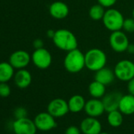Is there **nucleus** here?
I'll list each match as a JSON object with an SVG mask.
<instances>
[{"label": "nucleus", "instance_id": "1a4fd4ad", "mask_svg": "<svg viewBox=\"0 0 134 134\" xmlns=\"http://www.w3.org/2000/svg\"><path fill=\"white\" fill-rule=\"evenodd\" d=\"M14 69H25L32 62L29 53L24 50H18L14 51L9 57L8 61Z\"/></svg>", "mask_w": 134, "mask_h": 134}, {"label": "nucleus", "instance_id": "423d86ee", "mask_svg": "<svg viewBox=\"0 0 134 134\" xmlns=\"http://www.w3.org/2000/svg\"><path fill=\"white\" fill-rule=\"evenodd\" d=\"M109 43L111 49L116 53H123L127 51L129 45V37L123 30L112 32L109 37Z\"/></svg>", "mask_w": 134, "mask_h": 134}, {"label": "nucleus", "instance_id": "f03ea898", "mask_svg": "<svg viewBox=\"0 0 134 134\" xmlns=\"http://www.w3.org/2000/svg\"><path fill=\"white\" fill-rule=\"evenodd\" d=\"M64 68L70 74H78L85 68V54L78 48L66 52L63 59Z\"/></svg>", "mask_w": 134, "mask_h": 134}, {"label": "nucleus", "instance_id": "b1692460", "mask_svg": "<svg viewBox=\"0 0 134 134\" xmlns=\"http://www.w3.org/2000/svg\"><path fill=\"white\" fill-rule=\"evenodd\" d=\"M122 30L126 33H133L134 32V19L132 18H125Z\"/></svg>", "mask_w": 134, "mask_h": 134}, {"label": "nucleus", "instance_id": "39448f33", "mask_svg": "<svg viewBox=\"0 0 134 134\" xmlns=\"http://www.w3.org/2000/svg\"><path fill=\"white\" fill-rule=\"evenodd\" d=\"M114 72L117 79L128 82L134 77V62L129 59L120 60L114 65Z\"/></svg>", "mask_w": 134, "mask_h": 134}, {"label": "nucleus", "instance_id": "20e7f679", "mask_svg": "<svg viewBox=\"0 0 134 134\" xmlns=\"http://www.w3.org/2000/svg\"><path fill=\"white\" fill-rule=\"evenodd\" d=\"M125 18L121 12L113 7L106 10L103 18L102 19L104 27L112 32L122 30V25Z\"/></svg>", "mask_w": 134, "mask_h": 134}, {"label": "nucleus", "instance_id": "c756f323", "mask_svg": "<svg viewBox=\"0 0 134 134\" xmlns=\"http://www.w3.org/2000/svg\"><path fill=\"white\" fill-rule=\"evenodd\" d=\"M32 45H33V47H34L35 49L42 48V47H43V41L41 39H36L33 41Z\"/></svg>", "mask_w": 134, "mask_h": 134}, {"label": "nucleus", "instance_id": "2f4dec72", "mask_svg": "<svg viewBox=\"0 0 134 134\" xmlns=\"http://www.w3.org/2000/svg\"><path fill=\"white\" fill-rule=\"evenodd\" d=\"M54 33H55V31L53 30V29H49L47 31V36L50 39H53L54 36Z\"/></svg>", "mask_w": 134, "mask_h": 134}, {"label": "nucleus", "instance_id": "0eeeda50", "mask_svg": "<svg viewBox=\"0 0 134 134\" xmlns=\"http://www.w3.org/2000/svg\"><path fill=\"white\" fill-rule=\"evenodd\" d=\"M31 58L33 65L40 70L49 68L52 63V55L51 52L44 47L35 49Z\"/></svg>", "mask_w": 134, "mask_h": 134}, {"label": "nucleus", "instance_id": "72a5a7b5", "mask_svg": "<svg viewBox=\"0 0 134 134\" xmlns=\"http://www.w3.org/2000/svg\"><path fill=\"white\" fill-rule=\"evenodd\" d=\"M99 134H110V133H108V132H101Z\"/></svg>", "mask_w": 134, "mask_h": 134}, {"label": "nucleus", "instance_id": "f3484780", "mask_svg": "<svg viewBox=\"0 0 134 134\" xmlns=\"http://www.w3.org/2000/svg\"><path fill=\"white\" fill-rule=\"evenodd\" d=\"M115 75L114 70H111L108 67H103L99 70L95 72L94 80L102 83L104 85H109L112 84L115 79Z\"/></svg>", "mask_w": 134, "mask_h": 134}, {"label": "nucleus", "instance_id": "9d476101", "mask_svg": "<svg viewBox=\"0 0 134 134\" xmlns=\"http://www.w3.org/2000/svg\"><path fill=\"white\" fill-rule=\"evenodd\" d=\"M33 121L37 129L43 132H47L57 127L55 118L48 112H41L38 114Z\"/></svg>", "mask_w": 134, "mask_h": 134}, {"label": "nucleus", "instance_id": "bb28decb", "mask_svg": "<svg viewBox=\"0 0 134 134\" xmlns=\"http://www.w3.org/2000/svg\"><path fill=\"white\" fill-rule=\"evenodd\" d=\"M117 1L118 0H97L98 3H99L104 8H107V9L113 7L116 4Z\"/></svg>", "mask_w": 134, "mask_h": 134}, {"label": "nucleus", "instance_id": "2eb2a0df", "mask_svg": "<svg viewBox=\"0 0 134 134\" xmlns=\"http://www.w3.org/2000/svg\"><path fill=\"white\" fill-rule=\"evenodd\" d=\"M122 96L123 95L120 92H118V91L106 93L105 96L102 98L105 111L109 113L110 111L118 110L119 103Z\"/></svg>", "mask_w": 134, "mask_h": 134}, {"label": "nucleus", "instance_id": "dca6fc26", "mask_svg": "<svg viewBox=\"0 0 134 134\" xmlns=\"http://www.w3.org/2000/svg\"><path fill=\"white\" fill-rule=\"evenodd\" d=\"M13 79L15 85L18 88L25 89L31 85L32 81V76L31 73L26 69H21L17 70Z\"/></svg>", "mask_w": 134, "mask_h": 134}, {"label": "nucleus", "instance_id": "ddd939ff", "mask_svg": "<svg viewBox=\"0 0 134 134\" xmlns=\"http://www.w3.org/2000/svg\"><path fill=\"white\" fill-rule=\"evenodd\" d=\"M50 15L56 20H63L68 17L70 8L66 3L62 1H55L49 6Z\"/></svg>", "mask_w": 134, "mask_h": 134}, {"label": "nucleus", "instance_id": "4468645a", "mask_svg": "<svg viewBox=\"0 0 134 134\" xmlns=\"http://www.w3.org/2000/svg\"><path fill=\"white\" fill-rule=\"evenodd\" d=\"M84 110L88 116L93 118H98L106 112L102 99L96 98L86 101Z\"/></svg>", "mask_w": 134, "mask_h": 134}, {"label": "nucleus", "instance_id": "7c9ffc66", "mask_svg": "<svg viewBox=\"0 0 134 134\" xmlns=\"http://www.w3.org/2000/svg\"><path fill=\"white\" fill-rule=\"evenodd\" d=\"M126 51L130 54H134V43H129Z\"/></svg>", "mask_w": 134, "mask_h": 134}, {"label": "nucleus", "instance_id": "6e6552de", "mask_svg": "<svg viewBox=\"0 0 134 134\" xmlns=\"http://www.w3.org/2000/svg\"><path fill=\"white\" fill-rule=\"evenodd\" d=\"M12 129L15 134H36L37 131L34 121L27 117L15 119L12 124Z\"/></svg>", "mask_w": 134, "mask_h": 134}, {"label": "nucleus", "instance_id": "a878e982", "mask_svg": "<svg viewBox=\"0 0 134 134\" xmlns=\"http://www.w3.org/2000/svg\"><path fill=\"white\" fill-rule=\"evenodd\" d=\"M28 115V111L25 107H17L14 111V116L16 119L18 118H26Z\"/></svg>", "mask_w": 134, "mask_h": 134}, {"label": "nucleus", "instance_id": "412c9836", "mask_svg": "<svg viewBox=\"0 0 134 134\" xmlns=\"http://www.w3.org/2000/svg\"><path fill=\"white\" fill-rule=\"evenodd\" d=\"M88 92L92 98L101 99L106 94V85L94 80L88 85Z\"/></svg>", "mask_w": 134, "mask_h": 134}, {"label": "nucleus", "instance_id": "393cba45", "mask_svg": "<svg viewBox=\"0 0 134 134\" xmlns=\"http://www.w3.org/2000/svg\"><path fill=\"white\" fill-rule=\"evenodd\" d=\"M11 93L10 86L7 83H0V97L7 98Z\"/></svg>", "mask_w": 134, "mask_h": 134}, {"label": "nucleus", "instance_id": "f257e3e1", "mask_svg": "<svg viewBox=\"0 0 134 134\" xmlns=\"http://www.w3.org/2000/svg\"><path fill=\"white\" fill-rule=\"evenodd\" d=\"M52 41L58 49L65 52L76 49L78 46V41L75 34L66 29L55 30Z\"/></svg>", "mask_w": 134, "mask_h": 134}, {"label": "nucleus", "instance_id": "4be33fe9", "mask_svg": "<svg viewBox=\"0 0 134 134\" xmlns=\"http://www.w3.org/2000/svg\"><path fill=\"white\" fill-rule=\"evenodd\" d=\"M107 121L109 125L114 128H118L122 125L123 114L119 110H115L108 113Z\"/></svg>", "mask_w": 134, "mask_h": 134}, {"label": "nucleus", "instance_id": "5701e85b", "mask_svg": "<svg viewBox=\"0 0 134 134\" xmlns=\"http://www.w3.org/2000/svg\"><path fill=\"white\" fill-rule=\"evenodd\" d=\"M105 11V8L99 3L94 4L90 7L88 10V16L92 21H99L103 19Z\"/></svg>", "mask_w": 134, "mask_h": 134}, {"label": "nucleus", "instance_id": "c85d7f7f", "mask_svg": "<svg viewBox=\"0 0 134 134\" xmlns=\"http://www.w3.org/2000/svg\"><path fill=\"white\" fill-rule=\"evenodd\" d=\"M127 89L129 92V94H131L134 96V77L129 80L127 83Z\"/></svg>", "mask_w": 134, "mask_h": 134}, {"label": "nucleus", "instance_id": "aec40b11", "mask_svg": "<svg viewBox=\"0 0 134 134\" xmlns=\"http://www.w3.org/2000/svg\"><path fill=\"white\" fill-rule=\"evenodd\" d=\"M68 102L69 110L72 113H79L85 109L86 101L81 95H74L71 96Z\"/></svg>", "mask_w": 134, "mask_h": 134}, {"label": "nucleus", "instance_id": "a211bd4d", "mask_svg": "<svg viewBox=\"0 0 134 134\" xmlns=\"http://www.w3.org/2000/svg\"><path fill=\"white\" fill-rule=\"evenodd\" d=\"M118 110L125 115H131L134 114V96L131 94L123 95L120 103Z\"/></svg>", "mask_w": 134, "mask_h": 134}, {"label": "nucleus", "instance_id": "9b49d317", "mask_svg": "<svg viewBox=\"0 0 134 134\" xmlns=\"http://www.w3.org/2000/svg\"><path fill=\"white\" fill-rule=\"evenodd\" d=\"M47 112L55 118H62L70 112L68 102L62 98L54 99L47 105Z\"/></svg>", "mask_w": 134, "mask_h": 134}, {"label": "nucleus", "instance_id": "7ed1b4c3", "mask_svg": "<svg viewBox=\"0 0 134 134\" xmlns=\"http://www.w3.org/2000/svg\"><path fill=\"white\" fill-rule=\"evenodd\" d=\"M85 68L92 72H96L106 66L107 56L99 48H92L85 54Z\"/></svg>", "mask_w": 134, "mask_h": 134}, {"label": "nucleus", "instance_id": "6ab92c4d", "mask_svg": "<svg viewBox=\"0 0 134 134\" xmlns=\"http://www.w3.org/2000/svg\"><path fill=\"white\" fill-rule=\"evenodd\" d=\"M14 68L9 62H0V83H7L14 76Z\"/></svg>", "mask_w": 134, "mask_h": 134}, {"label": "nucleus", "instance_id": "cd10ccee", "mask_svg": "<svg viewBox=\"0 0 134 134\" xmlns=\"http://www.w3.org/2000/svg\"><path fill=\"white\" fill-rule=\"evenodd\" d=\"M81 129L75 125L69 126L65 131V134H81Z\"/></svg>", "mask_w": 134, "mask_h": 134}, {"label": "nucleus", "instance_id": "f8f14e48", "mask_svg": "<svg viewBox=\"0 0 134 134\" xmlns=\"http://www.w3.org/2000/svg\"><path fill=\"white\" fill-rule=\"evenodd\" d=\"M80 129L83 134H99L102 132V124L96 118L88 116L81 121Z\"/></svg>", "mask_w": 134, "mask_h": 134}, {"label": "nucleus", "instance_id": "473e14b6", "mask_svg": "<svg viewBox=\"0 0 134 134\" xmlns=\"http://www.w3.org/2000/svg\"><path fill=\"white\" fill-rule=\"evenodd\" d=\"M132 18L134 19V8H133V10H132Z\"/></svg>", "mask_w": 134, "mask_h": 134}]
</instances>
